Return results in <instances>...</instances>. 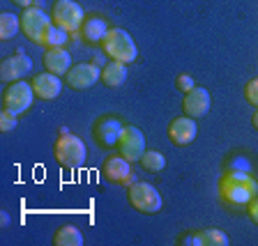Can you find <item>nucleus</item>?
Segmentation results:
<instances>
[{
	"instance_id": "obj_24",
	"label": "nucleus",
	"mask_w": 258,
	"mask_h": 246,
	"mask_svg": "<svg viewBox=\"0 0 258 246\" xmlns=\"http://www.w3.org/2000/svg\"><path fill=\"white\" fill-rule=\"evenodd\" d=\"M16 122H19V115L12 111H7V108H3V113H0V131H12V129H16Z\"/></svg>"
},
{
	"instance_id": "obj_22",
	"label": "nucleus",
	"mask_w": 258,
	"mask_h": 246,
	"mask_svg": "<svg viewBox=\"0 0 258 246\" xmlns=\"http://www.w3.org/2000/svg\"><path fill=\"white\" fill-rule=\"evenodd\" d=\"M139 163L148 173H159V171H164V166H166V156L157 150H145V154L141 156Z\"/></svg>"
},
{
	"instance_id": "obj_4",
	"label": "nucleus",
	"mask_w": 258,
	"mask_h": 246,
	"mask_svg": "<svg viewBox=\"0 0 258 246\" xmlns=\"http://www.w3.org/2000/svg\"><path fill=\"white\" fill-rule=\"evenodd\" d=\"M127 200L129 205L141 212V214H157L161 209V196L152 184L148 182H134L127 189Z\"/></svg>"
},
{
	"instance_id": "obj_1",
	"label": "nucleus",
	"mask_w": 258,
	"mask_h": 246,
	"mask_svg": "<svg viewBox=\"0 0 258 246\" xmlns=\"http://www.w3.org/2000/svg\"><path fill=\"white\" fill-rule=\"evenodd\" d=\"M219 193L228 205H235V207H240V205H249L258 196V182L249 175L247 171L231 168V171L221 177Z\"/></svg>"
},
{
	"instance_id": "obj_16",
	"label": "nucleus",
	"mask_w": 258,
	"mask_h": 246,
	"mask_svg": "<svg viewBox=\"0 0 258 246\" xmlns=\"http://www.w3.org/2000/svg\"><path fill=\"white\" fill-rule=\"evenodd\" d=\"M44 67H46V71H51V74L64 76L74 64H72V55L64 51V46H58V48H46Z\"/></svg>"
},
{
	"instance_id": "obj_15",
	"label": "nucleus",
	"mask_w": 258,
	"mask_h": 246,
	"mask_svg": "<svg viewBox=\"0 0 258 246\" xmlns=\"http://www.w3.org/2000/svg\"><path fill=\"white\" fill-rule=\"evenodd\" d=\"M122 134V124L115 118H102L95 124V140L102 147H113L118 145V138Z\"/></svg>"
},
{
	"instance_id": "obj_30",
	"label": "nucleus",
	"mask_w": 258,
	"mask_h": 246,
	"mask_svg": "<svg viewBox=\"0 0 258 246\" xmlns=\"http://www.w3.org/2000/svg\"><path fill=\"white\" fill-rule=\"evenodd\" d=\"M251 122H253V129H256V131H258V111H256V113H253V118H251Z\"/></svg>"
},
{
	"instance_id": "obj_17",
	"label": "nucleus",
	"mask_w": 258,
	"mask_h": 246,
	"mask_svg": "<svg viewBox=\"0 0 258 246\" xmlns=\"http://www.w3.org/2000/svg\"><path fill=\"white\" fill-rule=\"evenodd\" d=\"M79 32L83 35L86 42L102 44V39L106 37V32H108V23L104 19H99V16H86V21H83Z\"/></svg>"
},
{
	"instance_id": "obj_12",
	"label": "nucleus",
	"mask_w": 258,
	"mask_h": 246,
	"mask_svg": "<svg viewBox=\"0 0 258 246\" xmlns=\"http://www.w3.org/2000/svg\"><path fill=\"white\" fill-rule=\"evenodd\" d=\"M210 106H212V97H210V92L205 88L194 86L189 92H184V99H182L184 115H189L194 120L205 118L210 113Z\"/></svg>"
},
{
	"instance_id": "obj_3",
	"label": "nucleus",
	"mask_w": 258,
	"mask_h": 246,
	"mask_svg": "<svg viewBox=\"0 0 258 246\" xmlns=\"http://www.w3.org/2000/svg\"><path fill=\"white\" fill-rule=\"evenodd\" d=\"M102 48L111 60H118V62H124V64L134 62L136 55H139L134 37L127 30H122V28H108L106 37L102 39Z\"/></svg>"
},
{
	"instance_id": "obj_10",
	"label": "nucleus",
	"mask_w": 258,
	"mask_h": 246,
	"mask_svg": "<svg viewBox=\"0 0 258 246\" xmlns=\"http://www.w3.org/2000/svg\"><path fill=\"white\" fill-rule=\"evenodd\" d=\"M30 71H32V60L23 48H16L14 55H10V58L3 60V64H0V78L5 80V83L21 80Z\"/></svg>"
},
{
	"instance_id": "obj_9",
	"label": "nucleus",
	"mask_w": 258,
	"mask_h": 246,
	"mask_svg": "<svg viewBox=\"0 0 258 246\" xmlns=\"http://www.w3.org/2000/svg\"><path fill=\"white\" fill-rule=\"evenodd\" d=\"M104 177L108 182L120 184V187H127V189L136 182L132 161H127L122 154H113L104 161Z\"/></svg>"
},
{
	"instance_id": "obj_20",
	"label": "nucleus",
	"mask_w": 258,
	"mask_h": 246,
	"mask_svg": "<svg viewBox=\"0 0 258 246\" xmlns=\"http://www.w3.org/2000/svg\"><path fill=\"white\" fill-rule=\"evenodd\" d=\"M67 39H70V32L62 30V28H58L55 23H51V26H48V30L44 32V37H42V42H39V46L58 48V46H64V44H67Z\"/></svg>"
},
{
	"instance_id": "obj_28",
	"label": "nucleus",
	"mask_w": 258,
	"mask_h": 246,
	"mask_svg": "<svg viewBox=\"0 0 258 246\" xmlns=\"http://www.w3.org/2000/svg\"><path fill=\"white\" fill-rule=\"evenodd\" d=\"M14 5H19V7H23V10H28V7H32V3L35 0H12Z\"/></svg>"
},
{
	"instance_id": "obj_26",
	"label": "nucleus",
	"mask_w": 258,
	"mask_h": 246,
	"mask_svg": "<svg viewBox=\"0 0 258 246\" xmlns=\"http://www.w3.org/2000/svg\"><path fill=\"white\" fill-rule=\"evenodd\" d=\"M194 88V78L189 74H180L177 76V90L180 92H189Z\"/></svg>"
},
{
	"instance_id": "obj_11",
	"label": "nucleus",
	"mask_w": 258,
	"mask_h": 246,
	"mask_svg": "<svg viewBox=\"0 0 258 246\" xmlns=\"http://www.w3.org/2000/svg\"><path fill=\"white\" fill-rule=\"evenodd\" d=\"M99 78H102V69L95 62H79L64 74V80L72 90H88Z\"/></svg>"
},
{
	"instance_id": "obj_13",
	"label": "nucleus",
	"mask_w": 258,
	"mask_h": 246,
	"mask_svg": "<svg viewBox=\"0 0 258 246\" xmlns=\"http://www.w3.org/2000/svg\"><path fill=\"white\" fill-rule=\"evenodd\" d=\"M30 83H32L35 95H37L39 99H44V102H53V99L60 97V92H62V80H60V76L51 74V71H46V74H35Z\"/></svg>"
},
{
	"instance_id": "obj_2",
	"label": "nucleus",
	"mask_w": 258,
	"mask_h": 246,
	"mask_svg": "<svg viewBox=\"0 0 258 246\" xmlns=\"http://www.w3.org/2000/svg\"><path fill=\"white\" fill-rule=\"evenodd\" d=\"M55 161L64 168H81L88 159V147L86 143L79 138L76 134L67 131V129H60V136L55 140Z\"/></svg>"
},
{
	"instance_id": "obj_19",
	"label": "nucleus",
	"mask_w": 258,
	"mask_h": 246,
	"mask_svg": "<svg viewBox=\"0 0 258 246\" xmlns=\"http://www.w3.org/2000/svg\"><path fill=\"white\" fill-rule=\"evenodd\" d=\"M55 246H83V232L76 225H62L53 237Z\"/></svg>"
},
{
	"instance_id": "obj_25",
	"label": "nucleus",
	"mask_w": 258,
	"mask_h": 246,
	"mask_svg": "<svg viewBox=\"0 0 258 246\" xmlns=\"http://www.w3.org/2000/svg\"><path fill=\"white\" fill-rule=\"evenodd\" d=\"M244 97H247V102L251 104V106L258 108V78H251L247 83V88H244Z\"/></svg>"
},
{
	"instance_id": "obj_5",
	"label": "nucleus",
	"mask_w": 258,
	"mask_h": 246,
	"mask_svg": "<svg viewBox=\"0 0 258 246\" xmlns=\"http://www.w3.org/2000/svg\"><path fill=\"white\" fill-rule=\"evenodd\" d=\"M51 19H53V23L58 28L74 35V32L81 30V26L86 21V12L76 0H58L53 10H51Z\"/></svg>"
},
{
	"instance_id": "obj_7",
	"label": "nucleus",
	"mask_w": 258,
	"mask_h": 246,
	"mask_svg": "<svg viewBox=\"0 0 258 246\" xmlns=\"http://www.w3.org/2000/svg\"><path fill=\"white\" fill-rule=\"evenodd\" d=\"M51 23H53V19H51L46 12L39 10V7H28L21 14V32L35 44L42 42L44 32L48 30Z\"/></svg>"
},
{
	"instance_id": "obj_21",
	"label": "nucleus",
	"mask_w": 258,
	"mask_h": 246,
	"mask_svg": "<svg viewBox=\"0 0 258 246\" xmlns=\"http://www.w3.org/2000/svg\"><path fill=\"white\" fill-rule=\"evenodd\" d=\"M21 30V19L12 12H3L0 14V39H12L16 37V32Z\"/></svg>"
},
{
	"instance_id": "obj_18",
	"label": "nucleus",
	"mask_w": 258,
	"mask_h": 246,
	"mask_svg": "<svg viewBox=\"0 0 258 246\" xmlns=\"http://www.w3.org/2000/svg\"><path fill=\"white\" fill-rule=\"evenodd\" d=\"M102 80L106 83L108 88L124 86V80H127V64L118 62V60L106 62V64H104V69H102Z\"/></svg>"
},
{
	"instance_id": "obj_8",
	"label": "nucleus",
	"mask_w": 258,
	"mask_h": 246,
	"mask_svg": "<svg viewBox=\"0 0 258 246\" xmlns=\"http://www.w3.org/2000/svg\"><path fill=\"white\" fill-rule=\"evenodd\" d=\"M118 152L127 161L136 163L145 154V136L139 127H122V134L118 138Z\"/></svg>"
},
{
	"instance_id": "obj_6",
	"label": "nucleus",
	"mask_w": 258,
	"mask_h": 246,
	"mask_svg": "<svg viewBox=\"0 0 258 246\" xmlns=\"http://www.w3.org/2000/svg\"><path fill=\"white\" fill-rule=\"evenodd\" d=\"M35 90H32V83H26V80H14V83H10L5 90V95H3V108H7V111L16 113V115H21V113H26L28 108L32 106V102H35Z\"/></svg>"
},
{
	"instance_id": "obj_23",
	"label": "nucleus",
	"mask_w": 258,
	"mask_h": 246,
	"mask_svg": "<svg viewBox=\"0 0 258 246\" xmlns=\"http://www.w3.org/2000/svg\"><path fill=\"white\" fill-rule=\"evenodd\" d=\"M199 237L203 241V246H228L231 244L228 235L224 230H217V228H208V230L199 232Z\"/></svg>"
},
{
	"instance_id": "obj_29",
	"label": "nucleus",
	"mask_w": 258,
	"mask_h": 246,
	"mask_svg": "<svg viewBox=\"0 0 258 246\" xmlns=\"http://www.w3.org/2000/svg\"><path fill=\"white\" fill-rule=\"evenodd\" d=\"M0 223H3V228H7V225H10V214H7V212H3V214H0Z\"/></svg>"
},
{
	"instance_id": "obj_14",
	"label": "nucleus",
	"mask_w": 258,
	"mask_h": 246,
	"mask_svg": "<svg viewBox=\"0 0 258 246\" xmlns=\"http://www.w3.org/2000/svg\"><path fill=\"white\" fill-rule=\"evenodd\" d=\"M199 134V127H196V120L189 118V115H182V118H175L171 124H168V138L175 145L184 147V145L194 143Z\"/></svg>"
},
{
	"instance_id": "obj_27",
	"label": "nucleus",
	"mask_w": 258,
	"mask_h": 246,
	"mask_svg": "<svg viewBox=\"0 0 258 246\" xmlns=\"http://www.w3.org/2000/svg\"><path fill=\"white\" fill-rule=\"evenodd\" d=\"M247 212H249V216H251V221H253V223L258 225V196L251 200V203L247 205Z\"/></svg>"
}]
</instances>
